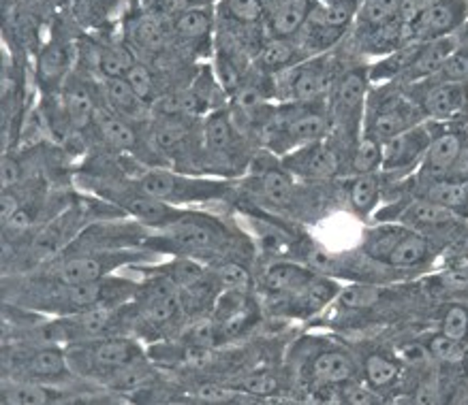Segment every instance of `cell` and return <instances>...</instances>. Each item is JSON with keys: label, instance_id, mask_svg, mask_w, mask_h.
<instances>
[{"label": "cell", "instance_id": "cell-6", "mask_svg": "<svg viewBox=\"0 0 468 405\" xmlns=\"http://www.w3.org/2000/svg\"><path fill=\"white\" fill-rule=\"evenodd\" d=\"M3 369L7 378L37 379L48 384H65L73 376L67 350H62L58 344H41V341H27V344L7 341L3 350Z\"/></svg>", "mask_w": 468, "mask_h": 405}, {"label": "cell", "instance_id": "cell-9", "mask_svg": "<svg viewBox=\"0 0 468 405\" xmlns=\"http://www.w3.org/2000/svg\"><path fill=\"white\" fill-rule=\"evenodd\" d=\"M185 312L178 288L165 275L154 271L145 284H139L135 299L129 306V328L133 331H165Z\"/></svg>", "mask_w": 468, "mask_h": 405}, {"label": "cell", "instance_id": "cell-3", "mask_svg": "<svg viewBox=\"0 0 468 405\" xmlns=\"http://www.w3.org/2000/svg\"><path fill=\"white\" fill-rule=\"evenodd\" d=\"M67 357L73 373L97 379L110 389H113L126 373L148 363L139 341L122 333L67 346Z\"/></svg>", "mask_w": 468, "mask_h": 405}, {"label": "cell", "instance_id": "cell-20", "mask_svg": "<svg viewBox=\"0 0 468 405\" xmlns=\"http://www.w3.org/2000/svg\"><path fill=\"white\" fill-rule=\"evenodd\" d=\"M73 401L71 392L62 390L60 384L37 382V379L3 378V403L5 405H48Z\"/></svg>", "mask_w": 468, "mask_h": 405}, {"label": "cell", "instance_id": "cell-15", "mask_svg": "<svg viewBox=\"0 0 468 405\" xmlns=\"http://www.w3.org/2000/svg\"><path fill=\"white\" fill-rule=\"evenodd\" d=\"M204 156L210 164L227 171H238L244 161V135L231 111L217 109L204 124Z\"/></svg>", "mask_w": 468, "mask_h": 405}, {"label": "cell", "instance_id": "cell-24", "mask_svg": "<svg viewBox=\"0 0 468 405\" xmlns=\"http://www.w3.org/2000/svg\"><path fill=\"white\" fill-rule=\"evenodd\" d=\"M172 36L186 46H199L210 39L214 30V14L206 5H188L174 11L172 16Z\"/></svg>", "mask_w": 468, "mask_h": 405}, {"label": "cell", "instance_id": "cell-26", "mask_svg": "<svg viewBox=\"0 0 468 405\" xmlns=\"http://www.w3.org/2000/svg\"><path fill=\"white\" fill-rule=\"evenodd\" d=\"M313 0H278L265 14V33L268 36L295 39L308 20Z\"/></svg>", "mask_w": 468, "mask_h": 405}, {"label": "cell", "instance_id": "cell-42", "mask_svg": "<svg viewBox=\"0 0 468 405\" xmlns=\"http://www.w3.org/2000/svg\"><path fill=\"white\" fill-rule=\"evenodd\" d=\"M455 36H458V46H462L464 47V52H468V22L462 26V30Z\"/></svg>", "mask_w": 468, "mask_h": 405}, {"label": "cell", "instance_id": "cell-40", "mask_svg": "<svg viewBox=\"0 0 468 405\" xmlns=\"http://www.w3.org/2000/svg\"><path fill=\"white\" fill-rule=\"evenodd\" d=\"M124 79L129 81L133 90H135L139 97L145 100V103H150V99L154 97V92H156L154 75H152L150 67H145L144 62L135 60V65L129 68V73L124 75Z\"/></svg>", "mask_w": 468, "mask_h": 405}, {"label": "cell", "instance_id": "cell-41", "mask_svg": "<svg viewBox=\"0 0 468 405\" xmlns=\"http://www.w3.org/2000/svg\"><path fill=\"white\" fill-rule=\"evenodd\" d=\"M436 0H400V24L407 26L413 20H417L430 5H434Z\"/></svg>", "mask_w": 468, "mask_h": 405}, {"label": "cell", "instance_id": "cell-13", "mask_svg": "<svg viewBox=\"0 0 468 405\" xmlns=\"http://www.w3.org/2000/svg\"><path fill=\"white\" fill-rule=\"evenodd\" d=\"M281 164L295 180L321 183L343 175L349 169V158L327 137L289 151L281 158Z\"/></svg>", "mask_w": 468, "mask_h": 405}, {"label": "cell", "instance_id": "cell-31", "mask_svg": "<svg viewBox=\"0 0 468 405\" xmlns=\"http://www.w3.org/2000/svg\"><path fill=\"white\" fill-rule=\"evenodd\" d=\"M413 194L445 205L452 212L460 213L462 218H468V177H447V180L439 182H426Z\"/></svg>", "mask_w": 468, "mask_h": 405}, {"label": "cell", "instance_id": "cell-28", "mask_svg": "<svg viewBox=\"0 0 468 405\" xmlns=\"http://www.w3.org/2000/svg\"><path fill=\"white\" fill-rule=\"evenodd\" d=\"M218 20L225 22V33L231 36H238L242 30H265L261 0H220Z\"/></svg>", "mask_w": 468, "mask_h": 405}, {"label": "cell", "instance_id": "cell-34", "mask_svg": "<svg viewBox=\"0 0 468 405\" xmlns=\"http://www.w3.org/2000/svg\"><path fill=\"white\" fill-rule=\"evenodd\" d=\"M436 331L468 346V303L460 299L447 301L436 316Z\"/></svg>", "mask_w": 468, "mask_h": 405}, {"label": "cell", "instance_id": "cell-25", "mask_svg": "<svg viewBox=\"0 0 468 405\" xmlns=\"http://www.w3.org/2000/svg\"><path fill=\"white\" fill-rule=\"evenodd\" d=\"M306 58H313L297 39L268 36L257 52V67L270 75H278L287 68L300 65Z\"/></svg>", "mask_w": 468, "mask_h": 405}, {"label": "cell", "instance_id": "cell-35", "mask_svg": "<svg viewBox=\"0 0 468 405\" xmlns=\"http://www.w3.org/2000/svg\"><path fill=\"white\" fill-rule=\"evenodd\" d=\"M383 167V143L368 135L359 137L351 158V175L356 173H378Z\"/></svg>", "mask_w": 468, "mask_h": 405}, {"label": "cell", "instance_id": "cell-11", "mask_svg": "<svg viewBox=\"0 0 468 405\" xmlns=\"http://www.w3.org/2000/svg\"><path fill=\"white\" fill-rule=\"evenodd\" d=\"M336 78L338 73L325 54L313 56L274 75L276 99L281 103H321L330 97Z\"/></svg>", "mask_w": 468, "mask_h": 405}, {"label": "cell", "instance_id": "cell-2", "mask_svg": "<svg viewBox=\"0 0 468 405\" xmlns=\"http://www.w3.org/2000/svg\"><path fill=\"white\" fill-rule=\"evenodd\" d=\"M357 250L396 275L428 269L436 256V244L432 239L391 220H378V224L366 226Z\"/></svg>", "mask_w": 468, "mask_h": 405}, {"label": "cell", "instance_id": "cell-38", "mask_svg": "<svg viewBox=\"0 0 468 405\" xmlns=\"http://www.w3.org/2000/svg\"><path fill=\"white\" fill-rule=\"evenodd\" d=\"M441 263L447 269H458L468 265V224L442 248Z\"/></svg>", "mask_w": 468, "mask_h": 405}, {"label": "cell", "instance_id": "cell-21", "mask_svg": "<svg viewBox=\"0 0 468 405\" xmlns=\"http://www.w3.org/2000/svg\"><path fill=\"white\" fill-rule=\"evenodd\" d=\"M60 105L65 124L71 130L86 129L88 124L94 122L99 107L94 103L92 86H88L84 79L69 78L67 84L60 90Z\"/></svg>", "mask_w": 468, "mask_h": 405}, {"label": "cell", "instance_id": "cell-22", "mask_svg": "<svg viewBox=\"0 0 468 405\" xmlns=\"http://www.w3.org/2000/svg\"><path fill=\"white\" fill-rule=\"evenodd\" d=\"M385 194L383 171L378 173H356L349 177L345 188V196L353 213L359 218L377 216L381 210V201Z\"/></svg>", "mask_w": 468, "mask_h": 405}, {"label": "cell", "instance_id": "cell-27", "mask_svg": "<svg viewBox=\"0 0 468 405\" xmlns=\"http://www.w3.org/2000/svg\"><path fill=\"white\" fill-rule=\"evenodd\" d=\"M362 365V379L377 392L391 390L402 376V360L396 350H372L359 358Z\"/></svg>", "mask_w": 468, "mask_h": 405}, {"label": "cell", "instance_id": "cell-12", "mask_svg": "<svg viewBox=\"0 0 468 405\" xmlns=\"http://www.w3.org/2000/svg\"><path fill=\"white\" fill-rule=\"evenodd\" d=\"M426 119L453 122L468 113V79L436 73L432 78L404 86Z\"/></svg>", "mask_w": 468, "mask_h": 405}, {"label": "cell", "instance_id": "cell-18", "mask_svg": "<svg viewBox=\"0 0 468 405\" xmlns=\"http://www.w3.org/2000/svg\"><path fill=\"white\" fill-rule=\"evenodd\" d=\"M249 188L263 207H271L274 212H293V207H300L302 186L282 164L278 169H263L252 177Z\"/></svg>", "mask_w": 468, "mask_h": 405}, {"label": "cell", "instance_id": "cell-17", "mask_svg": "<svg viewBox=\"0 0 468 405\" xmlns=\"http://www.w3.org/2000/svg\"><path fill=\"white\" fill-rule=\"evenodd\" d=\"M466 151L468 137L464 129H449V126L442 124L432 143H430L420 169H417V180H420V183H426L453 177L455 169L464 161Z\"/></svg>", "mask_w": 468, "mask_h": 405}, {"label": "cell", "instance_id": "cell-29", "mask_svg": "<svg viewBox=\"0 0 468 405\" xmlns=\"http://www.w3.org/2000/svg\"><path fill=\"white\" fill-rule=\"evenodd\" d=\"M92 124L94 129H97L99 137L103 139L112 150L137 151L142 148L135 124L124 119L122 116H118V113H113L112 109H99Z\"/></svg>", "mask_w": 468, "mask_h": 405}, {"label": "cell", "instance_id": "cell-16", "mask_svg": "<svg viewBox=\"0 0 468 405\" xmlns=\"http://www.w3.org/2000/svg\"><path fill=\"white\" fill-rule=\"evenodd\" d=\"M468 22V0H436L404 30V46L455 36Z\"/></svg>", "mask_w": 468, "mask_h": 405}, {"label": "cell", "instance_id": "cell-33", "mask_svg": "<svg viewBox=\"0 0 468 405\" xmlns=\"http://www.w3.org/2000/svg\"><path fill=\"white\" fill-rule=\"evenodd\" d=\"M172 30L165 28V24L159 16H142L131 24L129 28V39L135 43V47L144 49V52L156 54L165 47Z\"/></svg>", "mask_w": 468, "mask_h": 405}, {"label": "cell", "instance_id": "cell-8", "mask_svg": "<svg viewBox=\"0 0 468 405\" xmlns=\"http://www.w3.org/2000/svg\"><path fill=\"white\" fill-rule=\"evenodd\" d=\"M359 5L362 0H313L308 20L295 39L310 56L325 54L357 22Z\"/></svg>", "mask_w": 468, "mask_h": 405}, {"label": "cell", "instance_id": "cell-37", "mask_svg": "<svg viewBox=\"0 0 468 405\" xmlns=\"http://www.w3.org/2000/svg\"><path fill=\"white\" fill-rule=\"evenodd\" d=\"M214 275L220 290H249L250 288V274L249 269L242 267L238 261H223L212 267Z\"/></svg>", "mask_w": 468, "mask_h": 405}, {"label": "cell", "instance_id": "cell-23", "mask_svg": "<svg viewBox=\"0 0 468 405\" xmlns=\"http://www.w3.org/2000/svg\"><path fill=\"white\" fill-rule=\"evenodd\" d=\"M317 274H319L317 269L306 267V265L291 263V261H276L263 271L261 284L270 295L287 296L306 288Z\"/></svg>", "mask_w": 468, "mask_h": 405}, {"label": "cell", "instance_id": "cell-30", "mask_svg": "<svg viewBox=\"0 0 468 405\" xmlns=\"http://www.w3.org/2000/svg\"><path fill=\"white\" fill-rule=\"evenodd\" d=\"M103 97L107 100V109H112L118 116H122L129 122H144L148 113V103L133 90L129 81L124 78L105 79L103 81Z\"/></svg>", "mask_w": 468, "mask_h": 405}, {"label": "cell", "instance_id": "cell-32", "mask_svg": "<svg viewBox=\"0 0 468 405\" xmlns=\"http://www.w3.org/2000/svg\"><path fill=\"white\" fill-rule=\"evenodd\" d=\"M133 65H135V56L124 46H118V43H94L90 46V67L103 78V81L124 78Z\"/></svg>", "mask_w": 468, "mask_h": 405}, {"label": "cell", "instance_id": "cell-19", "mask_svg": "<svg viewBox=\"0 0 468 405\" xmlns=\"http://www.w3.org/2000/svg\"><path fill=\"white\" fill-rule=\"evenodd\" d=\"M75 56H78V47L71 39L60 35L49 36V41L37 56V81L43 90H54L67 84V79L71 78Z\"/></svg>", "mask_w": 468, "mask_h": 405}, {"label": "cell", "instance_id": "cell-5", "mask_svg": "<svg viewBox=\"0 0 468 405\" xmlns=\"http://www.w3.org/2000/svg\"><path fill=\"white\" fill-rule=\"evenodd\" d=\"M137 252L129 248L118 250H88V252H71V254H58L52 258L43 271L33 280L52 286H73V284L97 282L101 277L112 275L118 267L135 261Z\"/></svg>", "mask_w": 468, "mask_h": 405}, {"label": "cell", "instance_id": "cell-1", "mask_svg": "<svg viewBox=\"0 0 468 405\" xmlns=\"http://www.w3.org/2000/svg\"><path fill=\"white\" fill-rule=\"evenodd\" d=\"M242 242L233 231L220 220L207 216V213L188 212L174 224L156 231L154 237H145L144 248L159 254H174L195 258V261L223 263L233 254L236 244Z\"/></svg>", "mask_w": 468, "mask_h": 405}, {"label": "cell", "instance_id": "cell-43", "mask_svg": "<svg viewBox=\"0 0 468 405\" xmlns=\"http://www.w3.org/2000/svg\"><path fill=\"white\" fill-rule=\"evenodd\" d=\"M462 129H464V132H466V137H468V113H466V122H464V126H462Z\"/></svg>", "mask_w": 468, "mask_h": 405}, {"label": "cell", "instance_id": "cell-4", "mask_svg": "<svg viewBox=\"0 0 468 405\" xmlns=\"http://www.w3.org/2000/svg\"><path fill=\"white\" fill-rule=\"evenodd\" d=\"M421 122H426V116L415 105V100L409 97L404 86L396 88L388 81L385 86H378L377 90L370 88L364 113V135L385 143L388 139L400 135V132Z\"/></svg>", "mask_w": 468, "mask_h": 405}, {"label": "cell", "instance_id": "cell-14", "mask_svg": "<svg viewBox=\"0 0 468 405\" xmlns=\"http://www.w3.org/2000/svg\"><path fill=\"white\" fill-rule=\"evenodd\" d=\"M442 124L445 122L426 119V122L388 139L383 143V175H394L396 180H402L404 175L415 173Z\"/></svg>", "mask_w": 468, "mask_h": 405}, {"label": "cell", "instance_id": "cell-39", "mask_svg": "<svg viewBox=\"0 0 468 405\" xmlns=\"http://www.w3.org/2000/svg\"><path fill=\"white\" fill-rule=\"evenodd\" d=\"M236 389L242 392V395H257V397L274 395L278 390V379L271 376L270 371H255L239 379Z\"/></svg>", "mask_w": 468, "mask_h": 405}, {"label": "cell", "instance_id": "cell-10", "mask_svg": "<svg viewBox=\"0 0 468 405\" xmlns=\"http://www.w3.org/2000/svg\"><path fill=\"white\" fill-rule=\"evenodd\" d=\"M300 378L310 386H345L362 378L356 354L334 341H310L300 346Z\"/></svg>", "mask_w": 468, "mask_h": 405}, {"label": "cell", "instance_id": "cell-36", "mask_svg": "<svg viewBox=\"0 0 468 405\" xmlns=\"http://www.w3.org/2000/svg\"><path fill=\"white\" fill-rule=\"evenodd\" d=\"M426 346L430 354H432V360H439V363L458 365L468 360V346L447 338V335L441 331H434L432 335H428Z\"/></svg>", "mask_w": 468, "mask_h": 405}, {"label": "cell", "instance_id": "cell-7", "mask_svg": "<svg viewBox=\"0 0 468 405\" xmlns=\"http://www.w3.org/2000/svg\"><path fill=\"white\" fill-rule=\"evenodd\" d=\"M133 183L152 199L165 201L169 205H191V202L217 201L229 194V182L204 180L186 173H176L165 169H145Z\"/></svg>", "mask_w": 468, "mask_h": 405}]
</instances>
